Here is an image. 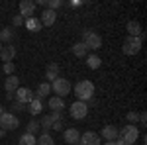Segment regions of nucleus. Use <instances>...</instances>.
<instances>
[{
    "label": "nucleus",
    "mask_w": 147,
    "mask_h": 145,
    "mask_svg": "<svg viewBox=\"0 0 147 145\" xmlns=\"http://www.w3.org/2000/svg\"><path fill=\"white\" fill-rule=\"evenodd\" d=\"M127 34H129V37H139V35L143 34L141 32V24L136 22V20L127 22Z\"/></svg>",
    "instance_id": "a211bd4d"
},
{
    "label": "nucleus",
    "mask_w": 147,
    "mask_h": 145,
    "mask_svg": "<svg viewBox=\"0 0 147 145\" xmlns=\"http://www.w3.org/2000/svg\"><path fill=\"white\" fill-rule=\"evenodd\" d=\"M2 47H4V45H2V43H0V51H2Z\"/></svg>",
    "instance_id": "a19ab883"
},
{
    "label": "nucleus",
    "mask_w": 147,
    "mask_h": 145,
    "mask_svg": "<svg viewBox=\"0 0 147 145\" xmlns=\"http://www.w3.org/2000/svg\"><path fill=\"white\" fill-rule=\"evenodd\" d=\"M63 139H65V143H69V145H77L79 139H80V134L75 127H69V129L63 132Z\"/></svg>",
    "instance_id": "ddd939ff"
},
{
    "label": "nucleus",
    "mask_w": 147,
    "mask_h": 145,
    "mask_svg": "<svg viewBox=\"0 0 147 145\" xmlns=\"http://www.w3.org/2000/svg\"><path fill=\"white\" fill-rule=\"evenodd\" d=\"M12 24H14L16 28H20V26H24V24H26V20H24V18L20 16V14H16V16L12 18Z\"/></svg>",
    "instance_id": "2f4dec72"
},
{
    "label": "nucleus",
    "mask_w": 147,
    "mask_h": 145,
    "mask_svg": "<svg viewBox=\"0 0 147 145\" xmlns=\"http://www.w3.org/2000/svg\"><path fill=\"white\" fill-rule=\"evenodd\" d=\"M37 137L32 134H22L20 135V141H18V145H37V141H35Z\"/></svg>",
    "instance_id": "393cba45"
},
{
    "label": "nucleus",
    "mask_w": 147,
    "mask_h": 145,
    "mask_svg": "<svg viewBox=\"0 0 147 145\" xmlns=\"http://www.w3.org/2000/svg\"><path fill=\"white\" fill-rule=\"evenodd\" d=\"M34 14H35V2L22 0L20 2V16H22L24 20H28V18H34Z\"/></svg>",
    "instance_id": "1a4fd4ad"
},
{
    "label": "nucleus",
    "mask_w": 147,
    "mask_h": 145,
    "mask_svg": "<svg viewBox=\"0 0 147 145\" xmlns=\"http://www.w3.org/2000/svg\"><path fill=\"white\" fill-rule=\"evenodd\" d=\"M35 141H37V145H55L53 137H51L49 134H41L37 139H35Z\"/></svg>",
    "instance_id": "bb28decb"
},
{
    "label": "nucleus",
    "mask_w": 147,
    "mask_h": 145,
    "mask_svg": "<svg viewBox=\"0 0 147 145\" xmlns=\"http://www.w3.org/2000/svg\"><path fill=\"white\" fill-rule=\"evenodd\" d=\"M4 135H6V132H4V129H0V137H4Z\"/></svg>",
    "instance_id": "58836bf2"
},
{
    "label": "nucleus",
    "mask_w": 147,
    "mask_h": 145,
    "mask_svg": "<svg viewBox=\"0 0 147 145\" xmlns=\"http://www.w3.org/2000/svg\"><path fill=\"white\" fill-rule=\"evenodd\" d=\"M26 28L30 30V32H39L41 30V22H39V18H28L26 20Z\"/></svg>",
    "instance_id": "4be33fe9"
},
{
    "label": "nucleus",
    "mask_w": 147,
    "mask_h": 145,
    "mask_svg": "<svg viewBox=\"0 0 147 145\" xmlns=\"http://www.w3.org/2000/svg\"><path fill=\"white\" fill-rule=\"evenodd\" d=\"M82 43L86 45V49H94V51H96V49L102 47V37L96 34V32H88V30H86V32H84Z\"/></svg>",
    "instance_id": "6e6552de"
},
{
    "label": "nucleus",
    "mask_w": 147,
    "mask_h": 145,
    "mask_svg": "<svg viewBox=\"0 0 147 145\" xmlns=\"http://www.w3.org/2000/svg\"><path fill=\"white\" fill-rule=\"evenodd\" d=\"M100 57L98 55H88V59H86V65H88V69H98L100 67Z\"/></svg>",
    "instance_id": "cd10ccee"
},
{
    "label": "nucleus",
    "mask_w": 147,
    "mask_h": 145,
    "mask_svg": "<svg viewBox=\"0 0 147 145\" xmlns=\"http://www.w3.org/2000/svg\"><path fill=\"white\" fill-rule=\"evenodd\" d=\"M51 92V82H39V86H37V90H35L34 94H35V98H45L47 94Z\"/></svg>",
    "instance_id": "6ab92c4d"
},
{
    "label": "nucleus",
    "mask_w": 147,
    "mask_h": 145,
    "mask_svg": "<svg viewBox=\"0 0 147 145\" xmlns=\"http://www.w3.org/2000/svg\"><path fill=\"white\" fill-rule=\"evenodd\" d=\"M75 96L79 98L80 102H88L94 96V84L92 80H79L75 84Z\"/></svg>",
    "instance_id": "f257e3e1"
},
{
    "label": "nucleus",
    "mask_w": 147,
    "mask_h": 145,
    "mask_svg": "<svg viewBox=\"0 0 147 145\" xmlns=\"http://www.w3.org/2000/svg\"><path fill=\"white\" fill-rule=\"evenodd\" d=\"M14 57H16V47L14 45H4L2 47V51H0V59L4 61V63H12L14 61Z\"/></svg>",
    "instance_id": "2eb2a0df"
},
{
    "label": "nucleus",
    "mask_w": 147,
    "mask_h": 145,
    "mask_svg": "<svg viewBox=\"0 0 147 145\" xmlns=\"http://www.w3.org/2000/svg\"><path fill=\"white\" fill-rule=\"evenodd\" d=\"M28 110H30L32 116H37V114H41V110H43V104H41L39 98H35V96H34V100L28 104Z\"/></svg>",
    "instance_id": "412c9836"
},
{
    "label": "nucleus",
    "mask_w": 147,
    "mask_h": 145,
    "mask_svg": "<svg viewBox=\"0 0 147 145\" xmlns=\"http://www.w3.org/2000/svg\"><path fill=\"white\" fill-rule=\"evenodd\" d=\"M39 129H43V134H49V129H51V118H49V114H47V116H41Z\"/></svg>",
    "instance_id": "a878e982"
},
{
    "label": "nucleus",
    "mask_w": 147,
    "mask_h": 145,
    "mask_svg": "<svg viewBox=\"0 0 147 145\" xmlns=\"http://www.w3.org/2000/svg\"><path fill=\"white\" fill-rule=\"evenodd\" d=\"M59 73H61V69H59V65L57 63H49L45 69V78L47 82H53L55 78H59Z\"/></svg>",
    "instance_id": "f3484780"
},
{
    "label": "nucleus",
    "mask_w": 147,
    "mask_h": 145,
    "mask_svg": "<svg viewBox=\"0 0 147 145\" xmlns=\"http://www.w3.org/2000/svg\"><path fill=\"white\" fill-rule=\"evenodd\" d=\"M104 145H116V141H106Z\"/></svg>",
    "instance_id": "4c0bfd02"
},
{
    "label": "nucleus",
    "mask_w": 147,
    "mask_h": 145,
    "mask_svg": "<svg viewBox=\"0 0 147 145\" xmlns=\"http://www.w3.org/2000/svg\"><path fill=\"white\" fill-rule=\"evenodd\" d=\"M47 104H49V108H51L53 112H61L63 108H65V100H63V98H59V96H51Z\"/></svg>",
    "instance_id": "aec40b11"
},
{
    "label": "nucleus",
    "mask_w": 147,
    "mask_h": 145,
    "mask_svg": "<svg viewBox=\"0 0 147 145\" xmlns=\"http://www.w3.org/2000/svg\"><path fill=\"white\" fill-rule=\"evenodd\" d=\"M71 49H73V55H75V57H84L86 53H88L86 45L82 43V41H79V43H75L73 47H71Z\"/></svg>",
    "instance_id": "5701e85b"
},
{
    "label": "nucleus",
    "mask_w": 147,
    "mask_h": 145,
    "mask_svg": "<svg viewBox=\"0 0 147 145\" xmlns=\"http://www.w3.org/2000/svg\"><path fill=\"white\" fill-rule=\"evenodd\" d=\"M28 108V106H24V104H20V102H14V110H18V112H24Z\"/></svg>",
    "instance_id": "72a5a7b5"
},
{
    "label": "nucleus",
    "mask_w": 147,
    "mask_h": 145,
    "mask_svg": "<svg viewBox=\"0 0 147 145\" xmlns=\"http://www.w3.org/2000/svg\"><path fill=\"white\" fill-rule=\"evenodd\" d=\"M141 45H143V39L141 37H125L124 41V47H122V51H124L125 55H137L139 51H141Z\"/></svg>",
    "instance_id": "20e7f679"
},
{
    "label": "nucleus",
    "mask_w": 147,
    "mask_h": 145,
    "mask_svg": "<svg viewBox=\"0 0 147 145\" xmlns=\"http://www.w3.org/2000/svg\"><path fill=\"white\" fill-rule=\"evenodd\" d=\"M120 137L124 139L125 145H136V141L139 139V129H137V125H134V123L124 125V127L120 129Z\"/></svg>",
    "instance_id": "f03ea898"
},
{
    "label": "nucleus",
    "mask_w": 147,
    "mask_h": 145,
    "mask_svg": "<svg viewBox=\"0 0 147 145\" xmlns=\"http://www.w3.org/2000/svg\"><path fill=\"white\" fill-rule=\"evenodd\" d=\"M37 132H39V122H37V120H32V122L28 123V127H26V134L35 135Z\"/></svg>",
    "instance_id": "c85d7f7f"
},
{
    "label": "nucleus",
    "mask_w": 147,
    "mask_h": 145,
    "mask_svg": "<svg viewBox=\"0 0 147 145\" xmlns=\"http://www.w3.org/2000/svg\"><path fill=\"white\" fill-rule=\"evenodd\" d=\"M18 127H20V120H18L16 114L4 112V114L0 116V129H4V132H14V129H18Z\"/></svg>",
    "instance_id": "7ed1b4c3"
},
{
    "label": "nucleus",
    "mask_w": 147,
    "mask_h": 145,
    "mask_svg": "<svg viewBox=\"0 0 147 145\" xmlns=\"http://www.w3.org/2000/svg\"><path fill=\"white\" fill-rule=\"evenodd\" d=\"M69 6H71V8H79V6H82V2H73V0H71Z\"/></svg>",
    "instance_id": "c9c22d12"
},
{
    "label": "nucleus",
    "mask_w": 147,
    "mask_h": 145,
    "mask_svg": "<svg viewBox=\"0 0 147 145\" xmlns=\"http://www.w3.org/2000/svg\"><path fill=\"white\" fill-rule=\"evenodd\" d=\"M12 37H14V32H12L10 28H4V30H0V43L8 45L12 41Z\"/></svg>",
    "instance_id": "b1692460"
},
{
    "label": "nucleus",
    "mask_w": 147,
    "mask_h": 145,
    "mask_svg": "<svg viewBox=\"0 0 147 145\" xmlns=\"http://www.w3.org/2000/svg\"><path fill=\"white\" fill-rule=\"evenodd\" d=\"M102 137H104L106 141H116V139L120 137V129H118L116 125H104V129H102Z\"/></svg>",
    "instance_id": "4468645a"
},
{
    "label": "nucleus",
    "mask_w": 147,
    "mask_h": 145,
    "mask_svg": "<svg viewBox=\"0 0 147 145\" xmlns=\"http://www.w3.org/2000/svg\"><path fill=\"white\" fill-rule=\"evenodd\" d=\"M139 123H141V125H145V123H147V116H145V114H139Z\"/></svg>",
    "instance_id": "f704fd0d"
},
{
    "label": "nucleus",
    "mask_w": 147,
    "mask_h": 145,
    "mask_svg": "<svg viewBox=\"0 0 147 145\" xmlns=\"http://www.w3.org/2000/svg\"><path fill=\"white\" fill-rule=\"evenodd\" d=\"M2 114H4V108H2V104H0V116H2Z\"/></svg>",
    "instance_id": "ea45409f"
},
{
    "label": "nucleus",
    "mask_w": 147,
    "mask_h": 145,
    "mask_svg": "<svg viewBox=\"0 0 147 145\" xmlns=\"http://www.w3.org/2000/svg\"><path fill=\"white\" fill-rule=\"evenodd\" d=\"M4 73H6L8 77H12V75H14V63H4Z\"/></svg>",
    "instance_id": "473e14b6"
},
{
    "label": "nucleus",
    "mask_w": 147,
    "mask_h": 145,
    "mask_svg": "<svg viewBox=\"0 0 147 145\" xmlns=\"http://www.w3.org/2000/svg\"><path fill=\"white\" fill-rule=\"evenodd\" d=\"M125 118H127V122L134 123V125L139 122V114H137V112H127V116H125Z\"/></svg>",
    "instance_id": "7c9ffc66"
},
{
    "label": "nucleus",
    "mask_w": 147,
    "mask_h": 145,
    "mask_svg": "<svg viewBox=\"0 0 147 145\" xmlns=\"http://www.w3.org/2000/svg\"><path fill=\"white\" fill-rule=\"evenodd\" d=\"M51 92H55V96L59 98H65L69 92H71V82H69L67 78H55L53 82H51Z\"/></svg>",
    "instance_id": "39448f33"
},
{
    "label": "nucleus",
    "mask_w": 147,
    "mask_h": 145,
    "mask_svg": "<svg viewBox=\"0 0 147 145\" xmlns=\"http://www.w3.org/2000/svg\"><path fill=\"white\" fill-rule=\"evenodd\" d=\"M34 90L28 88V86H20V88L14 92V102H20V104H24V106H28L30 102L34 100Z\"/></svg>",
    "instance_id": "423d86ee"
},
{
    "label": "nucleus",
    "mask_w": 147,
    "mask_h": 145,
    "mask_svg": "<svg viewBox=\"0 0 147 145\" xmlns=\"http://www.w3.org/2000/svg\"><path fill=\"white\" fill-rule=\"evenodd\" d=\"M49 118H51V129L61 132V129H63V125H65V122H63V114H61V112H51V114H49Z\"/></svg>",
    "instance_id": "dca6fc26"
},
{
    "label": "nucleus",
    "mask_w": 147,
    "mask_h": 145,
    "mask_svg": "<svg viewBox=\"0 0 147 145\" xmlns=\"http://www.w3.org/2000/svg\"><path fill=\"white\" fill-rule=\"evenodd\" d=\"M116 145H125V143H124V139H122V137H118V139H116Z\"/></svg>",
    "instance_id": "e433bc0d"
},
{
    "label": "nucleus",
    "mask_w": 147,
    "mask_h": 145,
    "mask_svg": "<svg viewBox=\"0 0 147 145\" xmlns=\"http://www.w3.org/2000/svg\"><path fill=\"white\" fill-rule=\"evenodd\" d=\"M69 112H71V118H73V120H82V118H86V114H88V104L77 100V102L71 104V110Z\"/></svg>",
    "instance_id": "0eeeda50"
},
{
    "label": "nucleus",
    "mask_w": 147,
    "mask_h": 145,
    "mask_svg": "<svg viewBox=\"0 0 147 145\" xmlns=\"http://www.w3.org/2000/svg\"><path fill=\"white\" fill-rule=\"evenodd\" d=\"M39 22H41V26H45V28H51L57 22V12L45 8V10L41 12V16H39Z\"/></svg>",
    "instance_id": "9b49d317"
},
{
    "label": "nucleus",
    "mask_w": 147,
    "mask_h": 145,
    "mask_svg": "<svg viewBox=\"0 0 147 145\" xmlns=\"http://www.w3.org/2000/svg\"><path fill=\"white\" fill-rule=\"evenodd\" d=\"M77 145H80V143H77Z\"/></svg>",
    "instance_id": "79ce46f5"
},
{
    "label": "nucleus",
    "mask_w": 147,
    "mask_h": 145,
    "mask_svg": "<svg viewBox=\"0 0 147 145\" xmlns=\"http://www.w3.org/2000/svg\"><path fill=\"white\" fill-rule=\"evenodd\" d=\"M4 88H6V96H8V100L10 98H14V92L20 88V78L16 77V75H12V77H8L6 78V82H4Z\"/></svg>",
    "instance_id": "9d476101"
},
{
    "label": "nucleus",
    "mask_w": 147,
    "mask_h": 145,
    "mask_svg": "<svg viewBox=\"0 0 147 145\" xmlns=\"http://www.w3.org/2000/svg\"><path fill=\"white\" fill-rule=\"evenodd\" d=\"M45 6L49 8V10H55L57 12V8H61V6H63V2H61V0H49Z\"/></svg>",
    "instance_id": "c756f323"
},
{
    "label": "nucleus",
    "mask_w": 147,
    "mask_h": 145,
    "mask_svg": "<svg viewBox=\"0 0 147 145\" xmlns=\"http://www.w3.org/2000/svg\"><path fill=\"white\" fill-rule=\"evenodd\" d=\"M79 143L80 145H100L102 139H100V135H98V134H94V132H86V134L80 135Z\"/></svg>",
    "instance_id": "f8f14e48"
}]
</instances>
